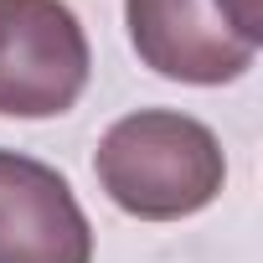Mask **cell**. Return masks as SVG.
Wrapping results in <instances>:
<instances>
[{
    "label": "cell",
    "instance_id": "cell-5",
    "mask_svg": "<svg viewBox=\"0 0 263 263\" xmlns=\"http://www.w3.org/2000/svg\"><path fill=\"white\" fill-rule=\"evenodd\" d=\"M222 6L232 11V21H237L253 42H263V0H222Z\"/></svg>",
    "mask_w": 263,
    "mask_h": 263
},
{
    "label": "cell",
    "instance_id": "cell-4",
    "mask_svg": "<svg viewBox=\"0 0 263 263\" xmlns=\"http://www.w3.org/2000/svg\"><path fill=\"white\" fill-rule=\"evenodd\" d=\"M0 263H93V227L67 176L0 150Z\"/></svg>",
    "mask_w": 263,
    "mask_h": 263
},
{
    "label": "cell",
    "instance_id": "cell-3",
    "mask_svg": "<svg viewBox=\"0 0 263 263\" xmlns=\"http://www.w3.org/2000/svg\"><path fill=\"white\" fill-rule=\"evenodd\" d=\"M124 26L150 72L191 88L237 83L263 47L232 21L222 0H124Z\"/></svg>",
    "mask_w": 263,
    "mask_h": 263
},
{
    "label": "cell",
    "instance_id": "cell-2",
    "mask_svg": "<svg viewBox=\"0 0 263 263\" xmlns=\"http://www.w3.org/2000/svg\"><path fill=\"white\" fill-rule=\"evenodd\" d=\"M93 72L88 31L67 0H0V114L57 119Z\"/></svg>",
    "mask_w": 263,
    "mask_h": 263
},
{
    "label": "cell",
    "instance_id": "cell-1",
    "mask_svg": "<svg viewBox=\"0 0 263 263\" xmlns=\"http://www.w3.org/2000/svg\"><path fill=\"white\" fill-rule=\"evenodd\" d=\"M103 196L140 222H181L206 212L227 186V155L212 124L181 108H135L108 124L93 150Z\"/></svg>",
    "mask_w": 263,
    "mask_h": 263
}]
</instances>
